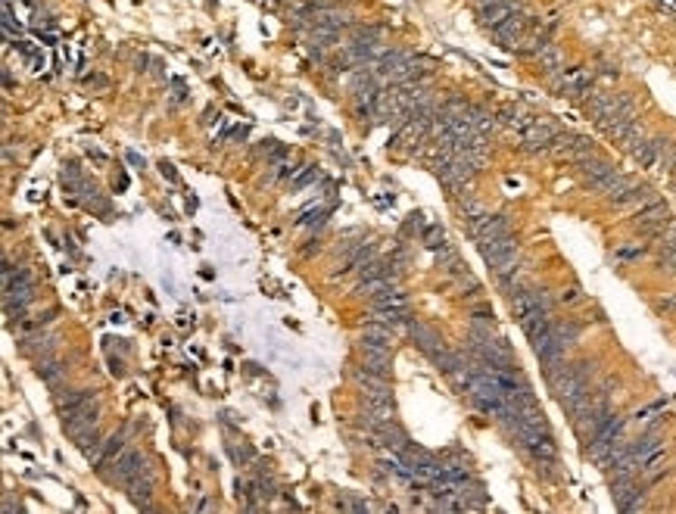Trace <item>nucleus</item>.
Returning a JSON list of instances; mask_svg holds the SVG:
<instances>
[{
	"label": "nucleus",
	"instance_id": "f257e3e1",
	"mask_svg": "<svg viewBox=\"0 0 676 514\" xmlns=\"http://www.w3.org/2000/svg\"><path fill=\"white\" fill-rule=\"evenodd\" d=\"M549 84L555 88L558 97H567V100H580L592 91V72L589 69H561L555 75H549Z\"/></svg>",
	"mask_w": 676,
	"mask_h": 514
},
{
	"label": "nucleus",
	"instance_id": "f03ea898",
	"mask_svg": "<svg viewBox=\"0 0 676 514\" xmlns=\"http://www.w3.org/2000/svg\"><path fill=\"white\" fill-rule=\"evenodd\" d=\"M558 128L552 122H542V119H533L530 125L521 128V150L524 153H542V150H552L558 141Z\"/></svg>",
	"mask_w": 676,
	"mask_h": 514
},
{
	"label": "nucleus",
	"instance_id": "7ed1b4c3",
	"mask_svg": "<svg viewBox=\"0 0 676 514\" xmlns=\"http://www.w3.org/2000/svg\"><path fill=\"white\" fill-rule=\"evenodd\" d=\"M112 474H103L106 483H116V487H128V483L134 480V477L141 474L143 468H147V461H143V455L138 452V449H122V452L116 455V458L110 461Z\"/></svg>",
	"mask_w": 676,
	"mask_h": 514
},
{
	"label": "nucleus",
	"instance_id": "20e7f679",
	"mask_svg": "<svg viewBox=\"0 0 676 514\" xmlns=\"http://www.w3.org/2000/svg\"><path fill=\"white\" fill-rule=\"evenodd\" d=\"M97 427V399H84L82 405H75V409L63 411V430L69 433L72 439H78L82 433H88Z\"/></svg>",
	"mask_w": 676,
	"mask_h": 514
},
{
	"label": "nucleus",
	"instance_id": "39448f33",
	"mask_svg": "<svg viewBox=\"0 0 676 514\" xmlns=\"http://www.w3.org/2000/svg\"><path fill=\"white\" fill-rule=\"evenodd\" d=\"M477 250H480V256H483V262L490 265V269H499L502 262H508V259L517 256V240H514L512 231H508V234L490 237V240H477Z\"/></svg>",
	"mask_w": 676,
	"mask_h": 514
},
{
	"label": "nucleus",
	"instance_id": "423d86ee",
	"mask_svg": "<svg viewBox=\"0 0 676 514\" xmlns=\"http://www.w3.org/2000/svg\"><path fill=\"white\" fill-rule=\"evenodd\" d=\"M358 349V359H362L365 368H371L374 374H384L390 378V368H393V346H384V343H374V340H365L356 346Z\"/></svg>",
	"mask_w": 676,
	"mask_h": 514
},
{
	"label": "nucleus",
	"instance_id": "0eeeda50",
	"mask_svg": "<svg viewBox=\"0 0 676 514\" xmlns=\"http://www.w3.org/2000/svg\"><path fill=\"white\" fill-rule=\"evenodd\" d=\"M405 328H408V334H412L415 346H418V349H421V352H424V356H427L430 361H434V359H436V356H440V352L446 349V343L440 340V334H436L434 328H427V324L412 321V318H408V324H405Z\"/></svg>",
	"mask_w": 676,
	"mask_h": 514
},
{
	"label": "nucleus",
	"instance_id": "6e6552de",
	"mask_svg": "<svg viewBox=\"0 0 676 514\" xmlns=\"http://www.w3.org/2000/svg\"><path fill=\"white\" fill-rule=\"evenodd\" d=\"M517 10H524L521 0H495V4L483 6V10H477V16H480V25H483L486 32H493L495 25H502L508 16H514Z\"/></svg>",
	"mask_w": 676,
	"mask_h": 514
},
{
	"label": "nucleus",
	"instance_id": "1a4fd4ad",
	"mask_svg": "<svg viewBox=\"0 0 676 514\" xmlns=\"http://www.w3.org/2000/svg\"><path fill=\"white\" fill-rule=\"evenodd\" d=\"M125 489H128V499H131L138 508H143V511L153 508V505H150V496H153V470H150V465L143 468Z\"/></svg>",
	"mask_w": 676,
	"mask_h": 514
},
{
	"label": "nucleus",
	"instance_id": "9d476101",
	"mask_svg": "<svg viewBox=\"0 0 676 514\" xmlns=\"http://www.w3.org/2000/svg\"><path fill=\"white\" fill-rule=\"evenodd\" d=\"M630 156L639 162V169H651V165H658V143H654V137H642V141L630 150Z\"/></svg>",
	"mask_w": 676,
	"mask_h": 514
},
{
	"label": "nucleus",
	"instance_id": "9b49d317",
	"mask_svg": "<svg viewBox=\"0 0 676 514\" xmlns=\"http://www.w3.org/2000/svg\"><path fill=\"white\" fill-rule=\"evenodd\" d=\"M552 334L564 346H573L580 340V334H583V324H577L573 318H558V321H552Z\"/></svg>",
	"mask_w": 676,
	"mask_h": 514
},
{
	"label": "nucleus",
	"instance_id": "f8f14e48",
	"mask_svg": "<svg viewBox=\"0 0 676 514\" xmlns=\"http://www.w3.org/2000/svg\"><path fill=\"white\" fill-rule=\"evenodd\" d=\"M318 178H321L318 165H299V169H290V172H287V181H290L293 191H303V187L315 184Z\"/></svg>",
	"mask_w": 676,
	"mask_h": 514
},
{
	"label": "nucleus",
	"instance_id": "ddd939ff",
	"mask_svg": "<svg viewBox=\"0 0 676 514\" xmlns=\"http://www.w3.org/2000/svg\"><path fill=\"white\" fill-rule=\"evenodd\" d=\"M390 287H396V274H380V278H371V281H362V284L356 287L358 296H377L384 290H390Z\"/></svg>",
	"mask_w": 676,
	"mask_h": 514
},
{
	"label": "nucleus",
	"instance_id": "4468645a",
	"mask_svg": "<svg viewBox=\"0 0 676 514\" xmlns=\"http://www.w3.org/2000/svg\"><path fill=\"white\" fill-rule=\"evenodd\" d=\"M536 63H539V69H542L545 75H555V72L564 69V53H561L555 44H549V47L542 50V53L536 56Z\"/></svg>",
	"mask_w": 676,
	"mask_h": 514
},
{
	"label": "nucleus",
	"instance_id": "2eb2a0df",
	"mask_svg": "<svg viewBox=\"0 0 676 514\" xmlns=\"http://www.w3.org/2000/svg\"><path fill=\"white\" fill-rule=\"evenodd\" d=\"M371 306L374 309H408V300H405V293H402V290L390 287V290L371 296Z\"/></svg>",
	"mask_w": 676,
	"mask_h": 514
},
{
	"label": "nucleus",
	"instance_id": "dca6fc26",
	"mask_svg": "<svg viewBox=\"0 0 676 514\" xmlns=\"http://www.w3.org/2000/svg\"><path fill=\"white\" fill-rule=\"evenodd\" d=\"M34 371H38V378L44 380V383H56V380L63 378V374H66V361H60V359H41Z\"/></svg>",
	"mask_w": 676,
	"mask_h": 514
},
{
	"label": "nucleus",
	"instance_id": "f3484780",
	"mask_svg": "<svg viewBox=\"0 0 676 514\" xmlns=\"http://www.w3.org/2000/svg\"><path fill=\"white\" fill-rule=\"evenodd\" d=\"M362 337H365V340H374V343L393 346V328H386V324H380V321H371V318H368V324L362 328Z\"/></svg>",
	"mask_w": 676,
	"mask_h": 514
},
{
	"label": "nucleus",
	"instance_id": "a211bd4d",
	"mask_svg": "<svg viewBox=\"0 0 676 514\" xmlns=\"http://www.w3.org/2000/svg\"><path fill=\"white\" fill-rule=\"evenodd\" d=\"M91 396H93L91 390H66V393H56L53 402L60 411H69V409H75V405H82L84 399H91Z\"/></svg>",
	"mask_w": 676,
	"mask_h": 514
},
{
	"label": "nucleus",
	"instance_id": "6ab92c4d",
	"mask_svg": "<svg viewBox=\"0 0 676 514\" xmlns=\"http://www.w3.org/2000/svg\"><path fill=\"white\" fill-rule=\"evenodd\" d=\"M53 349V337H32L22 343V352L25 356H34V359H47V352Z\"/></svg>",
	"mask_w": 676,
	"mask_h": 514
},
{
	"label": "nucleus",
	"instance_id": "aec40b11",
	"mask_svg": "<svg viewBox=\"0 0 676 514\" xmlns=\"http://www.w3.org/2000/svg\"><path fill=\"white\" fill-rule=\"evenodd\" d=\"M421 240H424V246H427V250H440V246L446 243V234H443L440 224H424Z\"/></svg>",
	"mask_w": 676,
	"mask_h": 514
},
{
	"label": "nucleus",
	"instance_id": "412c9836",
	"mask_svg": "<svg viewBox=\"0 0 676 514\" xmlns=\"http://www.w3.org/2000/svg\"><path fill=\"white\" fill-rule=\"evenodd\" d=\"M362 281H371V278H380V274H390L386 271V262H380V259H371L368 265H362Z\"/></svg>",
	"mask_w": 676,
	"mask_h": 514
},
{
	"label": "nucleus",
	"instance_id": "4be33fe9",
	"mask_svg": "<svg viewBox=\"0 0 676 514\" xmlns=\"http://www.w3.org/2000/svg\"><path fill=\"white\" fill-rule=\"evenodd\" d=\"M228 452H231V458L237 461V465H247V461H253V452H249V449L247 446H237V443H231V446H228Z\"/></svg>",
	"mask_w": 676,
	"mask_h": 514
},
{
	"label": "nucleus",
	"instance_id": "5701e85b",
	"mask_svg": "<svg viewBox=\"0 0 676 514\" xmlns=\"http://www.w3.org/2000/svg\"><path fill=\"white\" fill-rule=\"evenodd\" d=\"M340 508H349V511H371V505L365 499H356V496H343L340 499Z\"/></svg>",
	"mask_w": 676,
	"mask_h": 514
},
{
	"label": "nucleus",
	"instance_id": "b1692460",
	"mask_svg": "<svg viewBox=\"0 0 676 514\" xmlns=\"http://www.w3.org/2000/svg\"><path fill=\"white\" fill-rule=\"evenodd\" d=\"M658 309H661V312H670V315H676V293L661 296V300H658Z\"/></svg>",
	"mask_w": 676,
	"mask_h": 514
},
{
	"label": "nucleus",
	"instance_id": "393cba45",
	"mask_svg": "<svg viewBox=\"0 0 676 514\" xmlns=\"http://www.w3.org/2000/svg\"><path fill=\"white\" fill-rule=\"evenodd\" d=\"M424 228V215H412V219L405 221V234H412V231H421Z\"/></svg>",
	"mask_w": 676,
	"mask_h": 514
},
{
	"label": "nucleus",
	"instance_id": "a878e982",
	"mask_svg": "<svg viewBox=\"0 0 676 514\" xmlns=\"http://www.w3.org/2000/svg\"><path fill=\"white\" fill-rule=\"evenodd\" d=\"M642 246H623L620 250V259H636V256H642Z\"/></svg>",
	"mask_w": 676,
	"mask_h": 514
},
{
	"label": "nucleus",
	"instance_id": "bb28decb",
	"mask_svg": "<svg viewBox=\"0 0 676 514\" xmlns=\"http://www.w3.org/2000/svg\"><path fill=\"white\" fill-rule=\"evenodd\" d=\"M561 302H580V287H571V290L561 293Z\"/></svg>",
	"mask_w": 676,
	"mask_h": 514
},
{
	"label": "nucleus",
	"instance_id": "cd10ccee",
	"mask_svg": "<svg viewBox=\"0 0 676 514\" xmlns=\"http://www.w3.org/2000/svg\"><path fill=\"white\" fill-rule=\"evenodd\" d=\"M474 4V10H483V6H490V4H495V0H471Z\"/></svg>",
	"mask_w": 676,
	"mask_h": 514
}]
</instances>
